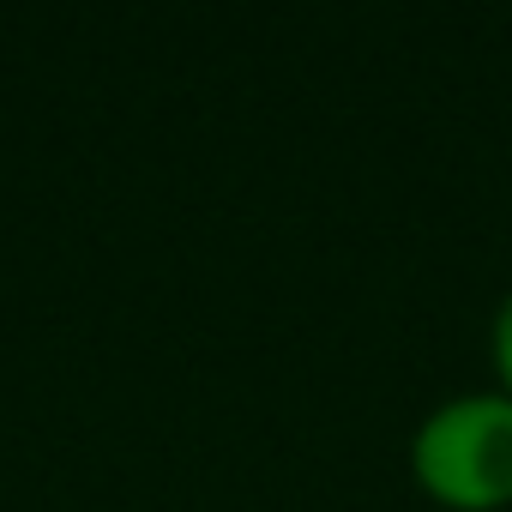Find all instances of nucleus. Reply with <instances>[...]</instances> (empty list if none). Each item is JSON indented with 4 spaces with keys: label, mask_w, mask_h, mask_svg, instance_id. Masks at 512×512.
<instances>
[{
    "label": "nucleus",
    "mask_w": 512,
    "mask_h": 512,
    "mask_svg": "<svg viewBox=\"0 0 512 512\" xmlns=\"http://www.w3.org/2000/svg\"><path fill=\"white\" fill-rule=\"evenodd\" d=\"M410 476L446 512L512 506V392L464 386L428 404L410 428Z\"/></svg>",
    "instance_id": "obj_1"
},
{
    "label": "nucleus",
    "mask_w": 512,
    "mask_h": 512,
    "mask_svg": "<svg viewBox=\"0 0 512 512\" xmlns=\"http://www.w3.org/2000/svg\"><path fill=\"white\" fill-rule=\"evenodd\" d=\"M488 368H494V386L512 392V284L488 314Z\"/></svg>",
    "instance_id": "obj_2"
}]
</instances>
